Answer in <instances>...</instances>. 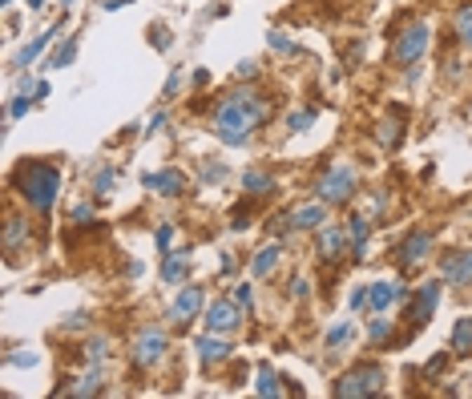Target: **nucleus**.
Returning <instances> with one entry per match:
<instances>
[{"label": "nucleus", "instance_id": "nucleus-5", "mask_svg": "<svg viewBox=\"0 0 472 399\" xmlns=\"http://www.w3.org/2000/svg\"><path fill=\"white\" fill-rule=\"evenodd\" d=\"M356 170L351 165H331L323 177H319V198H323L327 206H343V202H351V194H356Z\"/></svg>", "mask_w": 472, "mask_h": 399}, {"label": "nucleus", "instance_id": "nucleus-34", "mask_svg": "<svg viewBox=\"0 0 472 399\" xmlns=\"http://www.w3.org/2000/svg\"><path fill=\"white\" fill-rule=\"evenodd\" d=\"M368 335H372V343H384V339L391 335V323H388V319H372V327H368Z\"/></svg>", "mask_w": 472, "mask_h": 399}, {"label": "nucleus", "instance_id": "nucleus-38", "mask_svg": "<svg viewBox=\"0 0 472 399\" xmlns=\"http://www.w3.org/2000/svg\"><path fill=\"white\" fill-rule=\"evenodd\" d=\"M170 242H174V226H162L158 230V250H170Z\"/></svg>", "mask_w": 472, "mask_h": 399}, {"label": "nucleus", "instance_id": "nucleus-10", "mask_svg": "<svg viewBox=\"0 0 472 399\" xmlns=\"http://www.w3.org/2000/svg\"><path fill=\"white\" fill-rule=\"evenodd\" d=\"M202 303H206L202 287H182L178 299H174V306H170V319H174V323H190L198 311H202Z\"/></svg>", "mask_w": 472, "mask_h": 399}, {"label": "nucleus", "instance_id": "nucleus-45", "mask_svg": "<svg viewBox=\"0 0 472 399\" xmlns=\"http://www.w3.org/2000/svg\"><path fill=\"white\" fill-rule=\"evenodd\" d=\"M166 126V113H154V117H149V129L146 133H154V129H162Z\"/></svg>", "mask_w": 472, "mask_h": 399}, {"label": "nucleus", "instance_id": "nucleus-48", "mask_svg": "<svg viewBox=\"0 0 472 399\" xmlns=\"http://www.w3.org/2000/svg\"><path fill=\"white\" fill-rule=\"evenodd\" d=\"M41 4H45V0H29V8H41Z\"/></svg>", "mask_w": 472, "mask_h": 399}, {"label": "nucleus", "instance_id": "nucleus-32", "mask_svg": "<svg viewBox=\"0 0 472 399\" xmlns=\"http://www.w3.org/2000/svg\"><path fill=\"white\" fill-rule=\"evenodd\" d=\"M234 303L243 306V315H250V311H255V287H234Z\"/></svg>", "mask_w": 472, "mask_h": 399}, {"label": "nucleus", "instance_id": "nucleus-33", "mask_svg": "<svg viewBox=\"0 0 472 399\" xmlns=\"http://www.w3.org/2000/svg\"><path fill=\"white\" fill-rule=\"evenodd\" d=\"M114 182H117L114 170H97V174H93V190H97V194H109V190H114Z\"/></svg>", "mask_w": 472, "mask_h": 399}, {"label": "nucleus", "instance_id": "nucleus-39", "mask_svg": "<svg viewBox=\"0 0 472 399\" xmlns=\"http://www.w3.org/2000/svg\"><path fill=\"white\" fill-rule=\"evenodd\" d=\"M271 48H278V53H291V41H287V36H283V32H271Z\"/></svg>", "mask_w": 472, "mask_h": 399}, {"label": "nucleus", "instance_id": "nucleus-26", "mask_svg": "<svg viewBox=\"0 0 472 399\" xmlns=\"http://www.w3.org/2000/svg\"><path fill=\"white\" fill-rule=\"evenodd\" d=\"M456 36H460L464 45H472V0L460 4V13H456Z\"/></svg>", "mask_w": 472, "mask_h": 399}, {"label": "nucleus", "instance_id": "nucleus-13", "mask_svg": "<svg viewBox=\"0 0 472 399\" xmlns=\"http://www.w3.org/2000/svg\"><path fill=\"white\" fill-rule=\"evenodd\" d=\"M440 274H444L452 287H468V283H472V250H468V255L440 258Z\"/></svg>", "mask_w": 472, "mask_h": 399}, {"label": "nucleus", "instance_id": "nucleus-28", "mask_svg": "<svg viewBox=\"0 0 472 399\" xmlns=\"http://www.w3.org/2000/svg\"><path fill=\"white\" fill-rule=\"evenodd\" d=\"M259 395H267V399L278 395V379H275V371L271 367H259Z\"/></svg>", "mask_w": 472, "mask_h": 399}, {"label": "nucleus", "instance_id": "nucleus-12", "mask_svg": "<svg viewBox=\"0 0 472 399\" xmlns=\"http://www.w3.org/2000/svg\"><path fill=\"white\" fill-rule=\"evenodd\" d=\"M343 246H347V226H323L319 230V242H315V255L323 258V262H335L343 258Z\"/></svg>", "mask_w": 472, "mask_h": 399}, {"label": "nucleus", "instance_id": "nucleus-25", "mask_svg": "<svg viewBox=\"0 0 472 399\" xmlns=\"http://www.w3.org/2000/svg\"><path fill=\"white\" fill-rule=\"evenodd\" d=\"M73 57H77V41L69 36L65 45H57V48H53V57H49V69H65V65H73Z\"/></svg>", "mask_w": 472, "mask_h": 399}, {"label": "nucleus", "instance_id": "nucleus-7", "mask_svg": "<svg viewBox=\"0 0 472 399\" xmlns=\"http://www.w3.org/2000/svg\"><path fill=\"white\" fill-rule=\"evenodd\" d=\"M162 355H166V335L158 327H146V331L137 335V343H133V363H137V367H158Z\"/></svg>", "mask_w": 472, "mask_h": 399}, {"label": "nucleus", "instance_id": "nucleus-15", "mask_svg": "<svg viewBox=\"0 0 472 399\" xmlns=\"http://www.w3.org/2000/svg\"><path fill=\"white\" fill-rule=\"evenodd\" d=\"M396 299H407V287H396V283H372L368 287V306L372 311H388Z\"/></svg>", "mask_w": 472, "mask_h": 399}, {"label": "nucleus", "instance_id": "nucleus-31", "mask_svg": "<svg viewBox=\"0 0 472 399\" xmlns=\"http://www.w3.org/2000/svg\"><path fill=\"white\" fill-rule=\"evenodd\" d=\"M85 359H89V367H101V359H105V339H89V343H85Z\"/></svg>", "mask_w": 472, "mask_h": 399}, {"label": "nucleus", "instance_id": "nucleus-3", "mask_svg": "<svg viewBox=\"0 0 472 399\" xmlns=\"http://www.w3.org/2000/svg\"><path fill=\"white\" fill-rule=\"evenodd\" d=\"M339 399H363V395H375V391H384V367L379 363H359L351 367L347 375H339V384L331 387Z\"/></svg>", "mask_w": 472, "mask_h": 399}, {"label": "nucleus", "instance_id": "nucleus-18", "mask_svg": "<svg viewBox=\"0 0 472 399\" xmlns=\"http://www.w3.org/2000/svg\"><path fill=\"white\" fill-rule=\"evenodd\" d=\"M278 258H283V246H278V242H271L267 250H259V255H255V262H250V274H255V278H267V274L275 271Z\"/></svg>", "mask_w": 472, "mask_h": 399}, {"label": "nucleus", "instance_id": "nucleus-30", "mask_svg": "<svg viewBox=\"0 0 472 399\" xmlns=\"http://www.w3.org/2000/svg\"><path fill=\"white\" fill-rule=\"evenodd\" d=\"M379 142L388 149H396L400 145V121H379Z\"/></svg>", "mask_w": 472, "mask_h": 399}, {"label": "nucleus", "instance_id": "nucleus-8", "mask_svg": "<svg viewBox=\"0 0 472 399\" xmlns=\"http://www.w3.org/2000/svg\"><path fill=\"white\" fill-rule=\"evenodd\" d=\"M428 255H432V234H428V230H416V234H407V238L400 242L396 262H400L404 271H416V266H420Z\"/></svg>", "mask_w": 472, "mask_h": 399}, {"label": "nucleus", "instance_id": "nucleus-24", "mask_svg": "<svg viewBox=\"0 0 472 399\" xmlns=\"http://www.w3.org/2000/svg\"><path fill=\"white\" fill-rule=\"evenodd\" d=\"M57 29H61V25H53V29H45V32H41V36L33 41V45H25V53L17 57V65H29V61H36V57H41V48H45V45L53 41V36H57Z\"/></svg>", "mask_w": 472, "mask_h": 399}, {"label": "nucleus", "instance_id": "nucleus-22", "mask_svg": "<svg viewBox=\"0 0 472 399\" xmlns=\"http://www.w3.org/2000/svg\"><path fill=\"white\" fill-rule=\"evenodd\" d=\"M101 391V371L89 367L81 379H73V387H65V395H97Z\"/></svg>", "mask_w": 472, "mask_h": 399}, {"label": "nucleus", "instance_id": "nucleus-19", "mask_svg": "<svg viewBox=\"0 0 472 399\" xmlns=\"http://www.w3.org/2000/svg\"><path fill=\"white\" fill-rule=\"evenodd\" d=\"M25 238H29V222L13 214V218L4 222V250H8V255H17V250H20V242H25Z\"/></svg>", "mask_w": 472, "mask_h": 399}, {"label": "nucleus", "instance_id": "nucleus-37", "mask_svg": "<svg viewBox=\"0 0 472 399\" xmlns=\"http://www.w3.org/2000/svg\"><path fill=\"white\" fill-rule=\"evenodd\" d=\"M8 367H36V355H8Z\"/></svg>", "mask_w": 472, "mask_h": 399}, {"label": "nucleus", "instance_id": "nucleus-46", "mask_svg": "<svg viewBox=\"0 0 472 399\" xmlns=\"http://www.w3.org/2000/svg\"><path fill=\"white\" fill-rule=\"evenodd\" d=\"M218 271H222V274H234V258H218Z\"/></svg>", "mask_w": 472, "mask_h": 399}, {"label": "nucleus", "instance_id": "nucleus-41", "mask_svg": "<svg viewBox=\"0 0 472 399\" xmlns=\"http://www.w3.org/2000/svg\"><path fill=\"white\" fill-rule=\"evenodd\" d=\"M444 363H448V355L440 351V355H436V359H432V363H428L424 371H428V375H436V371H444Z\"/></svg>", "mask_w": 472, "mask_h": 399}, {"label": "nucleus", "instance_id": "nucleus-11", "mask_svg": "<svg viewBox=\"0 0 472 399\" xmlns=\"http://www.w3.org/2000/svg\"><path fill=\"white\" fill-rule=\"evenodd\" d=\"M142 182H146V190L162 194V198H178L186 190V174L182 170H158V174H146Z\"/></svg>", "mask_w": 472, "mask_h": 399}, {"label": "nucleus", "instance_id": "nucleus-23", "mask_svg": "<svg viewBox=\"0 0 472 399\" xmlns=\"http://www.w3.org/2000/svg\"><path fill=\"white\" fill-rule=\"evenodd\" d=\"M243 190L255 198V194H271V190H275V182H271V174H262V170H246V174H243Z\"/></svg>", "mask_w": 472, "mask_h": 399}, {"label": "nucleus", "instance_id": "nucleus-16", "mask_svg": "<svg viewBox=\"0 0 472 399\" xmlns=\"http://www.w3.org/2000/svg\"><path fill=\"white\" fill-rule=\"evenodd\" d=\"M194 347H198V359H202L206 367H214V363H222V359L230 355V343H227V339H218L214 331H210V335H202V339L194 343Z\"/></svg>", "mask_w": 472, "mask_h": 399}, {"label": "nucleus", "instance_id": "nucleus-2", "mask_svg": "<svg viewBox=\"0 0 472 399\" xmlns=\"http://www.w3.org/2000/svg\"><path fill=\"white\" fill-rule=\"evenodd\" d=\"M13 190L33 210L49 214L57 194H61V170L57 165H45V161H25V165H17V174H13Z\"/></svg>", "mask_w": 472, "mask_h": 399}, {"label": "nucleus", "instance_id": "nucleus-9", "mask_svg": "<svg viewBox=\"0 0 472 399\" xmlns=\"http://www.w3.org/2000/svg\"><path fill=\"white\" fill-rule=\"evenodd\" d=\"M440 303V283H424L420 290H416V299H412V306H407V323L420 331L424 323L432 319V311H436Z\"/></svg>", "mask_w": 472, "mask_h": 399}, {"label": "nucleus", "instance_id": "nucleus-47", "mask_svg": "<svg viewBox=\"0 0 472 399\" xmlns=\"http://www.w3.org/2000/svg\"><path fill=\"white\" fill-rule=\"evenodd\" d=\"M121 4H130V0H105V8H121Z\"/></svg>", "mask_w": 472, "mask_h": 399}, {"label": "nucleus", "instance_id": "nucleus-1", "mask_svg": "<svg viewBox=\"0 0 472 399\" xmlns=\"http://www.w3.org/2000/svg\"><path fill=\"white\" fill-rule=\"evenodd\" d=\"M271 117L267 101H259L255 89H234V93L214 109V133L227 145H246V137L255 133Z\"/></svg>", "mask_w": 472, "mask_h": 399}, {"label": "nucleus", "instance_id": "nucleus-17", "mask_svg": "<svg viewBox=\"0 0 472 399\" xmlns=\"http://www.w3.org/2000/svg\"><path fill=\"white\" fill-rule=\"evenodd\" d=\"M190 250H166V262H162V278L166 283H182L186 271H190Z\"/></svg>", "mask_w": 472, "mask_h": 399}, {"label": "nucleus", "instance_id": "nucleus-14", "mask_svg": "<svg viewBox=\"0 0 472 399\" xmlns=\"http://www.w3.org/2000/svg\"><path fill=\"white\" fill-rule=\"evenodd\" d=\"M287 222H291L295 230H319V226L327 222V202L319 198V202H311V206L295 210V214H287Z\"/></svg>", "mask_w": 472, "mask_h": 399}, {"label": "nucleus", "instance_id": "nucleus-44", "mask_svg": "<svg viewBox=\"0 0 472 399\" xmlns=\"http://www.w3.org/2000/svg\"><path fill=\"white\" fill-rule=\"evenodd\" d=\"M307 278H295V290H291V295H295V299H307Z\"/></svg>", "mask_w": 472, "mask_h": 399}, {"label": "nucleus", "instance_id": "nucleus-29", "mask_svg": "<svg viewBox=\"0 0 472 399\" xmlns=\"http://www.w3.org/2000/svg\"><path fill=\"white\" fill-rule=\"evenodd\" d=\"M29 109H33V97H29V89H25V93H17L13 101H8V117H13V121H17V117H25Z\"/></svg>", "mask_w": 472, "mask_h": 399}, {"label": "nucleus", "instance_id": "nucleus-27", "mask_svg": "<svg viewBox=\"0 0 472 399\" xmlns=\"http://www.w3.org/2000/svg\"><path fill=\"white\" fill-rule=\"evenodd\" d=\"M351 339H356V327H351V323H339V327H331V331H327V347L335 351V347L351 343Z\"/></svg>", "mask_w": 472, "mask_h": 399}, {"label": "nucleus", "instance_id": "nucleus-42", "mask_svg": "<svg viewBox=\"0 0 472 399\" xmlns=\"http://www.w3.org/2000/svg\"><path fill=\"white\" fill-rule=\"evenodd\" d=\"M178 85H182V73H174V77L166 81V97H178Z\"/></svg>", "mask_w": 472, "mask_h": 399}, {"label": "nucleus", "instance_id": "nucleus-21", "mask_svg": "<svg viewBox=\"0 0 472 399\" xmlns=\"http://www.w3.org/2000/svg\"><path fill=\"white\" fill-rule=\"evenodd\" d=\"M452 351L456 355H472V315L456 319V327H452Z\"/></svg>", "mask_w": 472, "mask_h": 399}, {"label": "nucleus", "instance_id": "nucleus-40", "mask_svg": "<svg viewBox=\"0 0 472 399\" xmlns=\"http://www.w3.org/2000/svg\"><path fill=\"white\" fill-rule=\"evenodd\" d=\"M89 218H93V206H77V210H73V222H89Z\"/></svg>", "mask_w": 472, "mask_h": 399}, {"label": "nucleus", "instance_id": "nucleus-36", "mask_svg": "<svg viewBox=\"0 0 472 399\" xmlns=\"http://www.w3.org/2000/svg\"><path fill=\"white\" fill-rule=\"evenodd\" d=\"M85 323H89V315H85V311H73V315L65 319V327H69V331H81Z\"/></svg>", "mask_w": 472, "mask_h": 399}, {"label": "nucleus", "instance_id": "nucleus-35", "mask_svg": "<svg viewBox=\"0 0 472 399\" xmlns=\"http://www.w3.org/2000/svg\"><path fill=\"white\" fill-rule=\"evenodd\" d=\"M311 121H315V113H311V109H303V113H291V117H287V126H291L295 133H299V129H307Z\"/></svg>", "mask_w": 472, "mask_h": 399}, {"label": "nucleus", "instance_id": "nucleus-43", "mask_svg": "<svg viewBox=\"0 0 472 399\" xmlns=\"http://www.w3.org/2000/svg\"><path fill=\"white\" fill-rule=\"evenodd\" d=\"M351 306H368V287L351 290Z\"/></svg>", "mask_w": 472, "mask_h": 399}, {"label": "nucleus", "instance_id": "nucleus-4", "mask_svg": "<svg viewBox=\"0 0 472 399\" xmlns=\"http://www.w3.org/2000/svg\"><path fill=\"white\" fill-rule=\"evenodd\" d=\"M428 41H432V29L424 25V20H416V25H407L396 41H391V65H400V69H407V65H416L428 53Z\"/></svg>", "mask_w": 472, "mask_h": 399}, {"label": "nucleus", "instance_id": "nucleus-20", "mask_svg": "<svg viewBox=\"0 0 472 399\" xmlns=\"http://www.w3.org/2000/svg\"><path fill=\"white\" fill-rule=\"evenodd\" d=\"M347 242H351V258H368V218H351L347 222Z\"/></svg>", "mask_w": 472, "mask_h": 399}, {"label": "nucleus", "instance_id": "nucleus-6", "mask_svg": "<svg viewBox=\"0 0 472 399\" xmlns=\"http://www.w3.org/2000/svg\"><path fill=\"white\" fill-rule=\"evenodd\" d=\"M243 327V306L230 303V299H218V303L206 306V331L214 335H230V331H238Z\"/></svg>", "mask_w": 472, "mask_h": 399}]
</instances>
